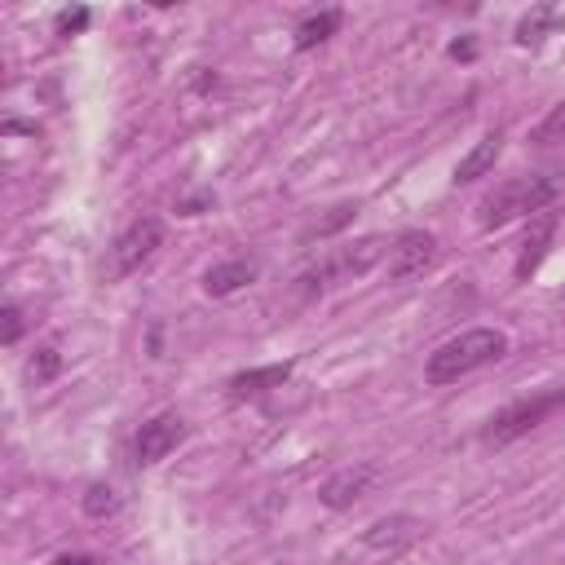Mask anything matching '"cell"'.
Wrapping results in <instances>:
<instances>
[{
	"label": "cell",
	"mask_w": 565,
	"mask_h": 565,
	"mask_svg": "<svg viewBox=\"0 0 565 565\" xmlns=\"http://www.w3.org/2000/svg\"><path fill=\"white\" fill-rule=\"evenodd\" d=\"M287 375H291V362H274V366H256V371H238L234 380H230V397H260V393H269V388H282L287 384Z\"/></svg>",
	"instance_id": "12"
},
{
	"label": "cell",
	"mask_w": 565,
	"mask_h": 565,
	"mask_svg": "<svg viewBox=\"0 0 565 565\" xmlns=\"http://www.w3.org/2000/svg\"><path fill=\"white\" fill-rule=\"evenodd\" d=\"M340 31V9H322V13H309L300 26H296V49H313L322 40H331Z\"/></svg>",
	"instance_id": "14"
},
{
	"label": "cell",
	"mask_w": 565,
	"mask_h": 565,
	"mask_svg": "<svg viewBox=\"0 0 565 565\" xmlns=\"http://www.w3.org/2000/svg\"><path fill=\"white\" fill-rule=\"evenodd\" d=\"M18 335H22V309L18 305H4V331H0V340L4 344H18Z\"/></svg>",
	"instance_id": "19"
},
{
	"label": "cell",
	"mask_w": 565,
	"mask_h": 565,
	"mask_svg": "<svg viewBox=\"0 0 565 565\" xmlns=\"http://www.w3.org/2000/svg\"><path fill=\"white\" fill-rule=\"evenodd\" d=\"M433 260H437V238L428 230H406L388 247V278L393 282L419 278L424 269H433Z\"/></svg>",
	"instance_id": "7"
},
{
	"label": "cell",
	"mask_w": 565,
	"mask_h": 565,
	"mask_svg": "<svg viewBox=\"0 0 565 565\" xmlns=\"http://www.w3.org/2000/svg\"><path fill=\"white\" fill-rule=\"evenodd\" d=\"M84 512L102 521V516L119 512V494H115L110 486H88V490H84Z\"/></svg>",
	"instance_id": "16"
},
{
	"label": "cell",
	"mask_w": 565,
	"mask_h": 565,
	"mask_svg": "<svg viewBox=\"0 0 565 565\" xmlns=\"http://www.w3.org/2000/svg\"><path fill=\"white\" fill-rule=\"evenodd\" d=\"M556 194H561V181H552V177H508V181H499V185L481 199L477 221H481L486 230H499V225H508V221H516V216H539V212H547V207L556 203Z\"/></svg>",
	"instance_id": "2"
},
{
	"label": "cell",
	"mask_w": 565,
	"mask_h": 565,
	"mask_svg": "<svg viewBox=\"0 0 565 565\" xmlns=\"http://www.w3.org/2000/svg\"><path fill=\"white\" fill-rule=\"evenodd\" d=\"M499 150H503V132H486L459 163H455V185H463V181H477V177H486L490 168H494V159H499Z\"/></svg>",
	"instance_id": "13"
},
{
	"label": "cell",
	"mask_w": 565,
	"mask_h": 565,
	"mask_svg": "<svg viewBox=\"0 0 565 565\" xmlns=\"http://www.w3.org/2000/svg\"><path fill=\"white\" fill-rule=\"evenodd\" d=\"M556 230H561V212H556V207H547V212L530 216V230H525L521 252H516V278H521V282L543 265V256H547V247H552Z\"/></svg>",
	"instance_id": "8"
},
{
	"label": "cell",
	"mask_w": 565,
	"mask_h": 565,
	"mask_svg": "<svg viewBox=\"0 0 565 565\" xmlns=\"http://www.w3.org/2000/svg\"><path fill=\"white\" fill-rule=\"evenodd\" d=\"M256 260H221V265H212L207 274H203V291L207 296H230V291H238V287H247V282H256Z\"/></svg>",
	"instance_id": "11"
},
{
	"label": "cell",
	"mask_w": 565,
	"mask_h": 565,
	"mask_svg": "<svg viewBox=\"0 0 565 565\" xmlns=\"http://www.w3.org/2000/svg\"><path fill=\"white\" fill-rule=\"evenodd\" d=\"M534 141H539V146H556V141H565V102L552 106V110L543 115V124L534 128Z\"/></svg>",
	"instance_id": "17"
},
{
	"label": "cell",
	"mask_w": 565,
	"mask_h": 565,
	"mask_svg": "<svg viewBox=\"0 0 565 565\" xmlns=\"http://www.w3.org/2000/svg\"><path fill=\"white\" fill-rule=\"evenodd\" d=\"M375 477H380V468L375 463H358V468H340L335 477H327L322 481V490H318V499L327 503V508H353L371 486H375Z\"/></svg>",
	"instance_id": "9"
},
{
	"label": "cell",
	"mask_w": 565,
	"mask_h": 565,
	"mask_svg": "<svg viewBox=\"0 0 565 565\" xmlns=\"http://www.w3.org/2000/svg\"><path fill=\"white\" fill-rule=\"evenodd\" d=\"M561 402H565V388H543V393H534V397H521V402H512V406H503V411H494V415L486 419L481 441H486V446H508V441L525 437L530 428H539Z\"/></svg>",
	"instance_id": "4"
},
{
	"label": "cell",
	"mask_w": 565,
	"mask_h": 565,
	"mask_svg": "<svg viewBox=\"0 0 565 565\" xmlns=\"http://www.w3.org/2000/svg\"><path fill=\"white\" fill-rule=\"evenodd\" d=\"M450 57H472V40H463V44L455 40V44H450Z\"/></svg>",
	"instance_id": "21"
},
{
	"label": "cell",
	"mask_w": 565,
	"mask_h": 565,
	"mask_svg": "<svg viewBox=\"0 0 565 565\" xmlns=\"http://www.w3.org/2000/svg\"><path fill=\"white\" fill-rule=\"evenodd\" d=\"M163 243V225L154 216H137L128 230L115 234V243L106 247V260H102V278L106 282H124L128 274H137Z\"/></svg>",
	"instance_id": "3"
},
{
	"label": "cell",
	"mask_w": 565,
	"mask_h": 565,
	"mask_svg": "<svg viewBox=\"0 0 565 565\" xmlns=\"http://www.w3.org/2000/svg\"><path fill=\"white\" fill-rule=\"evenodd\" d=\"M57 371H62V353H57L53 344H40L35 358L26 362V380H31V384H49Z\"/></svg>",
	"instance_id": "15"
},
{
	"label": "cell",
	"mask_w": 565,
	"mask_h": 565,
	"mask_svg": "<svg viewBox=\"0 0 565 565\" xmlns=\"http://www.w3.org/2000/svg\"><path fill=\"white\" fill-rule=\"evenodd\" d=\"M424 534V521L419 516H406V512H397V516H380L366 534H362V543L371 547V552H402V547H411L415 539Z\"/></svg>",
	"instance_id": "10"
},
{
	"label": "cell",
	"mask_w": 565,
	"mask_h": 565,
	"mask_svg": "<svg viewBox=\"0 0 565 565\" xmlns=\"http://www.w3.org/2000/svg\"><path fill=\"white\" fill-rule=\"evenodd\" d=\"M181 441H185V419H181L177 411H163V415H154V419H146V424L137 428V437H132V455H137L141 468H150V463L168 459Z\"/></svg>",
	"instance_id": "6"
},
{
	"label": "cell",
	"mask_w": 565,
	"mask_h": 565,
	"mask_svg": "<svg viewBox=\"0 0 565 565\" xmlns=\"http://www.w3.org/2000/svg\"><path fill=\"white\" fill-rule=\"evenodd\" d=\"M393 243L388 238H380V234H366V238H358V243H349V247H340L335 256H327L318 269H309L300 282H309V291H322L327 282H340V278H362L384 252H388Z\"/></svg>",
	"instance_id": "5"
},
{
	"label": "cell",
	"mask_w": 565,
	"mask_h": 565,
	"mask_svg": "<svg viewBox=\"0 0 565 565\" xmlns=\"http://www.w3.org/2000/svg\"><path fill=\"white\" fill-rule=\"evenodd\" d=\"M503 353H508V335L503 331L472 327V331H459L446 344H437L428 353V362H424V375H428V384H455V380H463V375L499 362Z\"/></svg>",
	"instance_id": "1"
},
{
	"label": "cell",
	"mask_w": 565,
	"mask_h": 565,
	"mask_svg": "<svg viewBox=\"0 0 565 565\" xmlns=\"http://www.w3.org/2000/svg\"><path fill=\"white\" fill-rule=\"evenodd\" d=\"M49 565H97V556H88V552H62Z\"/></svg>",
	"instance_id": "20"
},
{
	"label": "cell",
	"mask_w": 565,
	"mask_h": 565,
	"mask_svg": "<svg viewBox=\"0 0 565 565\" xmlns=\"http://www.w3.org/2000/svg\"><path fill=\"white\" fill-rule=\"evenodd\" d=\"M88 26V9H66V13H57V35H75V31H84Z\"/></svg>",
	"instance_id": "18"
}]
</instances>
